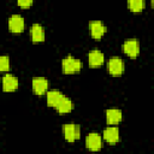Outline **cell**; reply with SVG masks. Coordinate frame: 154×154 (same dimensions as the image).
Returning a JSON list of instances; mask_svg holds the SVG:
<instances>
[{
	"label": "cell",
	"mask_w": 154,
	"mask_h": 154,
	"mask_svg": "<svg viewBox=\"0 0 154 154\" xmlns=\"http://www.w3.org/2000/svg\"><path fill=\"white\" fill-rule=\"evenodd\" d=\"M31 40L34 43L42 42L45 40V30L40 24H32L31 26Z\"/></svg>",
	"instance_id": "12"
},
{
	"label": "cell",
	"mask_w": 154,
	"mask_h": 154,
	"mask_svg": "<svg viewBox=\"0 0 154 154\" xmlns=\"http://www.w3.org/2000/svg\"><path fill=\"white\" fill-rule=\"evenodd\" d=\"M63 134L67 142H75L81 136V129L79 125L76 124H65L63 126Z\"/></svg>",
	"instance_id": "2"
},
{
	"label": "cell",
	"mask_w": 154,
	"mask_h": 154,
	"mask_svg": "<svg viewBox=\"0 0 154 154\" xmlns=\"http://www.w3.org/2000/svg\"><path fill=\"white\" fill-rule=\"evenodd\" d=\"M88 61H89V65L91 67H97V66H101L105 61V58H103V54L97 51V49H94V51H90L89 54H88Z\"/></svg>",
	"instance_id": "9"
},
{
	"label": "cell",
	"mask_w": 154,
	"mask_h": 154,
	"mask_svg": "<svg viewBox=\"0 0 154 154\" xmlns=\"http://www.w3.org/2000/svg\"><path fill=\"white\" fill-rule=\"evenodd\" d=\"M123 52L130 58H136L140 54V43L137 40H128L123 45Z\"/></svg>",
	"instance_id": "6"
},
{
	"label": "cell",
	"mask_w": 154,
	"mask_h": 154,
	"mask_svg": "<svg viewBox=\"0 0 154 154\" xmlns=\"http://www.w3.org/2000/svg\"><path fill=\"white\" fill-rule=\"evenodd\" d=\"M18 88V79L13 75H6L2 78V90L4 91H14Z\"/></svg>",
	"instance_id": "11"
},
{
	"label": "cell",
	"mask_w": 154,
	"mask_h": 154,
	"mask_svg": "<svg viewBox=\"0 0 154 154\" xmlns=\"http://www.w3.org/2000/svg\"><path fill=\"white\" fill-rule=\"evenodd\" d=\"M85 146L91 152H97L101 149L102 147V140H101V136L99 134H95V132H91L85 138Z\"/></svg>",
	"instance_id": "4"
},
{
	"label": "cell",
	"mask_w": 154,
	"mask_h": 154,
	"mask_svg": "<svg viewBox=\"0 0 154 154\" xmlns=\"http://www.w3.org/2000/svg\"><path fill=\"white\" fill-rule=\"evenodd\" d=\"M150 4H152V7L154 8V0H150Z\"/></svg>",
	"instance_id": "19"
},
{
	"label": "cell",
	"mask_w": 154,
	"mask_h": 154,
	"mask_svg": "<svg viewBox=\"0 0 154 154\" xmlns=\"http://www.w3.org/2000/svg\"><path fill=\"white\" fill-rule=\"evenodd\" d=\"M63 94L58 90H49L47 93V105L51 107H57V105L60 102V100L63 99Z\"/></svg>",
	"instance_id": "14"
},
{
	"label": "cell",
	"mask_w": 154,
	"mask_h": 154,
	"mask_svg": "<svg viewBox=\"0 0 154 154\" xmlns=\"http://www.w3.org/2000/svg\"><path fill=\"white\" fill-rule=\"evenodd\" d=\"M48 89V81L42 77H35L32 79V91L35 95H43Z\"/></svg>",
	"instance_id": "8"
},
{
	"label": "cell",
	"mask_w": 154,
	"mask_h": 154,
	"mask_svg": "<svg viewBox=\"0 0 154 154\" xmlns=\"http://www.w3.org/2000/svg\"><path fill=\"white\" fill-rule=\"evenodd\" d=\"M107 67H108V72L112 76H120L123 73V71H124L123 60L120 58H118V57H112L108 60Z\"/></svg>",
	"instance_id": "3"
},
{
	"label": "cell",
	"mask_w": 154,
	"mask_h": 154,
	"mask_svg": "<svg viewBox=\"0 0 154 154\" xmlns=\"http://www.w3.org/2000/svg\"><path fill=\"white\" fill-rule=\"evenodd\" d=\"M17 2L22 8H28L32 5V0H17Z\"/></svg>",
	"instance_id": "18"
},
{
	"label": "cell",
	"mask_w": 154,
	"mask_h": 154,
	"mask_svg": "<svg viewBox=\"0 0 154 154\" xmlns=\"http://www.w3.org/2000/svg\"><path fill=\"white\" fill-rule=\"evenodd\" d=\"M61 69L65 75H73L81 71L82 69V61L79 59H76L71 55L66 57L61 61Z\"/></svg>",
	"instance_id": "1"
},
{
	"label": "cell",
	"mask_w": 154,
	"mask_h": 154,
	"mask_svg": "<svg viewBox=\"0 0 154 154\" xmlns=\"http://www.w3.org/2000/svg\"><path fill=\"white\" fill-rule=\"evenodd\" d=\"M128 6L132 12H141L144 8V0H128Z\"/></svg>",
	"instance_id": "16"
},
{
	"label": "cell",
	"mask_w": 154,
	"mask_h": 154,
	"mask_svg": "<svg viewBox=\"0 0 154 154\" xmlns=\"http://www.w3.org/2000/svg\"><path fill=\"white\" fill-rule=\"evenodd\" d=\"M89 30H90L93 38L100 40L106 32V26L100 20H91L89 23Z\"/></svg>",
	"instance_id": "7"
},
{
	"label": "cell",
	"mask_w": 154,
	"mask_h": 154,
	"mask_svg": "<svg viewBox=\"0 0 154 154\" xmlns=\"http://www.w3.org/2000/svg\"><path fill=\"white\" fill-rule=\"evenodd\" d=\"M103 140L111 144H114L119 141V130L117 126H109L103 131Z\"/></svg>",
	"instance_id": "10"
},
{
	"label": "cell",
	"mask_w": 154,
	"mask_h": 154,
	"mask_svg": "<svg viewBox=\"0 0 154 154\" xmlns=\"http://www.w3.org/2000/svg\"><path fill=\"white\" fill-rule=\"evenodd\" d=\"M106 120L109 125H117L122 120V112L119 109H107Z\"/></svg>",
	"instance_id": "15"
},
{
	"label": "cell",
	"mask_w": 154,
	"mask_h": 154,
	"mask_svg": "<svg viewBox=\"0 0 154 154\" xmlns=\"http://www.w3.org/2000/svg\"><path fill=\"white\" fill-rule=\"evenodd\" d=\"M10 70V59L4 55L0 58V71H8Z\"/></svg>",
	"instance_id": "17"
},
{
	"label": "cell",
	"mask_w": 154,
	"mask_h": 154,
	"mask_svg": "<svg viewBox=\"0 0 154 154\" xmlns=\"http://www.w3.org/2000/svg\"><path fill=\"white\" fill-rule=\"evenodd\" d=\"M72 108H73L72 101H71L69 97H66V96H63V99L60 100V102H59V103L57 105V107H55V109H57L60 114L69 113V112L72 111Z\"/></svg>",
	"instance_id": "13"
},
{
	"label": "cell",
	"mask_w": 154,
	"mask_h": 154,
	"mask_svg": "<svg viewBox=\"0 0 154 154\" xmlns=\"http://www.w3.org/2000/svg\"><path fill=\"white\" fill-rule=\"evenodd\" d=\"M8 29L11 32L19 34L24 30V19L19 14H13L8 18Z\"/></svg>",
	"instance_id": "5"
}]
</instances>
